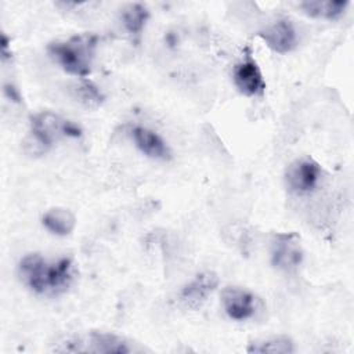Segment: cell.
<instances>
[{
    "label": "cell",
    "instance_id": "obj_5",
    "mask_svg": "<svg viewBox=\"0 0 354 354\" xmlns=\"http://www.w3.org/2000/svg\"><path fill=\"white\" fill-rule=\"evenodd\" d=\"M304 259V249L299 234L278 232L270 241V263L283 272H295Z\"/></svg>",
    "mask_w": 354,
    "mask_h": 354
},
{
    "label": "cell",
    "instance_id": "obj_14",
    "mask_svg": "<svg viewBox=\"0 0 354 354\" xmlns=\"http://www.w3.org/2000/svg\"><path fill=\"white\" fill-rule=\"evenodd\" d=\"M295 350L293 340L285 335L256 339L246 347L249 354H292Z\"/></svg>",
    "mask_w": 354,
    "mask_h": 354
},
{
    "label": "cell",
    "instance_id": "obj_7",
    "mask_svg": "<svg viewBox=\"0 0 354 354\" xmlns=\"http://www.w3.org/2000/svg\"><path fill=\"white\" fill-rule=\"evenodd\" d=\"M232 80L235 87L246 97H263L266 91V82L261 69L250 51H246L243 58L235 64L232 71Z\"/></svg>",
    "mask_w": 354,
    "mask_h": 354
},
{
    "label": "cell",
    "instance_id": "obj_16",
    "mask_svg": "<svg viewBox=\"0 0 354 354\" xmlns=\"http://www.w3.org/2000/svg\"><path fill=\"white\" fill-rule=\"evenodd\" d=\"M71 93L72 97L87 109H97L105 101V95L100 87L87 79H82L75 83L71 88Z\"/></svg>",
    "mask_w": 354,
    "mask_h": 354
},
{
    "label": "cell",
    "instance_id": "obj_10",
    "mask_svg": "<svg viewBox=\"0 0 354 354\" xmlns=\"http://www.w3.org/2000/svg\"><path fill=\"white\" fill-rule=\"evenodd\" d=\"M259 36L267 47L278 54L290 53L297 46V33L289 18H278L260 30Z\"/></svg>",
    "mask_w": 354,
    "mask_h": 354
},
{
    "label": "cell",
    "instance_id": "obj_13",
    "mask_svg": "<svg viewBox=\"0 0 354 354\" xmlns=\"http://www.w3.org/2000/svg\"><path fill=\"white\" fill-rule=\"evenodd\" d=\"M347 0H304L299 4L303 12L318 19H339L348 7Z\"/></svg>",
    "mask_w": 354,
    "mask_h": 354
},
{
    "label": "cell",
    "instance_id": "obj_15",
    "mask_svg": "<svg viewBox=\"0 0 354 354\" xmlns=\"http://www.w3.org/2000/svg\"><path fill=\"white\" fill-rule=\"evenodd\" d=\"M148 18L149 11L142 3H130L120 10L122 25L124 30L133 37H138L141 35Z\"/></svg>",
    "mask_w": 354,
    "mask_h": 354
},
{
    "label": "cell",
    "instance_id": "obj_4",
    "mask_svg": "<svg viewBox=\"0 0 354 354\" xmlns=\"http://www.w3.org/2000/svg\"><path fill=\"white\" fill-rule=\"evenodd\" d=\"M57 353H91V354H129L133 351L130 342L113 332L91 330L73 335L54 346Z\"/></svg>",
    "mask_w": 354,
    "mask_h": 354
},
{
    "label": "cell",
    "instance_id": "obj_12",
    "mask_svg": "<svg viewBox=\"0 0 354 354\" xmlns=\"http://www.w3.org/2000/svg\"><path fill=\"white\" fill-rule=\"evenodd\" d=\"M43 227L57 236H68L76 227V217L68 207L55 206L41 216Z\"/></svg>",
    "mask_w": 354,
    "mask_h": 354
},
{
    "label": "cell",
    "instance_id": "obj_8",
    "mask_svg": "<svg viewBox=\"0 0 354 354\" xmlns=\"http://www.w3.org/2000/svg\"><path fill=\"white\" fill-rule=\"evenodd\" d=\"M218 286V277L214 271L198 272L189 282H187L178 295L180 303L184 308L196 311L210 297Z\"/></svg>",
    "mask_w": 354,
    "mask_h": 354
},
{
    "label": "cell",
    "instance_id": "obj_2",
    "mask_svg": "<svg viewBox=\"0 0 354 354\" xmlns=\"http://www.w3.org/2000/svg\"><path fill=\"white\" fill-rule=\"evenodd\" d=\"M97 46V35L79 33L64 40H54L48 43L47 53L62 71L72 76L86 79L93 71Z\"/></svg>",
    "mask_w": 354,
    "mask_h": 354
},
{
    "label": "cell",
    "instance_id": "obj_11",
    "mask_svg": "<svg viewBox=\"0 0 354 354\" xmlns=\"http://www.w3.org/2000/svg\"><path fill=\"white\" fill-rule=\"evenodd\" d=\"M130 136L136 147L145 156L163 162L171 159V149L156 131L144 126H134L130 129Z\"/></svg>",
    "mask_w": 354,
    "mask_h": 354
},
{
    "label": "cell",
    "instance_id": "obj_6",
    "mask_svg": "<svg viewBox=\"0 0 354 354\" xmlns=\"http://www.w3.org/2000/svg\"><path fill=\"white\" fill-rule=\"evenodd\" d=\"M321 178V165L308 156L295 159L285 170L286 188L296 195H307L313 192L319 185Z\"/></svg>",
    "mask_w": 354,
    "mask_h": 354
},
{
    "label": "cell",
    "instance_id": "obj_3",
    "mask_svg": "<svg viewBox=\"0 0 354 354\" xmlns=\"http://www.w3.org/2000/svg\"><path fill=\"white\" fill-rule=\"evenodd\" d=\"M82 133V129L72 120L51 111H41L30 116V131L25 140V149L30 155H43L54 142L64 138H79Z\"/></svg>",
    "mask_w": 354,
    "mask_h": 354
},
{
    "label": "cell",
    "instance_id": "obj_9",
    "mask_svg": "<svg viewBox=\"0 0 354 354\" xmlns=\"http://www.w3.org/2000/svg\"><path fill=\"white\" fill-rule=\"evenodd\" d=\"M221 304L225 314L238 322L250 319L257 313V296L241 286H227L221 290Z\"/></svg>",
    "mask_w": 354,
    "mask_h": 354
},
{
    "label": "cell",
    "instance_id": "obj_1",
    "mask_svg": "<svg viewBox=\"0 0 354 354\" xmlns=\"http://www.w3.org/2000/svg\"><path fill=\"white\" fill-rule=\"evenodd\" d=\"M17 274L30 292L54 297L69 290L76 279L77 270L71 257L48 260L40 253H29L19 260Z\"/></svg>",
    "mask_w": 354,
    "mask_h": 354
}]
</instances>
